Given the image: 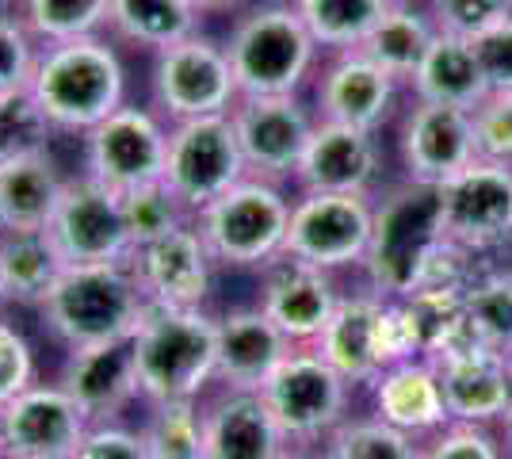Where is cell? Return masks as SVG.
Listing matches in <instances>:
<instances>
[{
  "mask_svg": "<svg viewBox=\"0 0 512 459\" xmlns=\"http://www.w3.org/2000/svg\"><path fill=\"white\" fill-rule=\"evenodd\" d=\"M27 92L54 131L88 134L111 111L127 104V73L115 46L100 35H88L39 46V62Z\"/></svg>",
  "mask_w": 512,
  "mask_h": 459,
  "instance_id": "1",
  "label": "cell"
},
{
  "mask_svg": "<svg viewBox=\"0 0 512 459\" xmlns=\"http://www.w3.org/2000/svg\"><path fill=\"white\" fill-rule=\"evenodd\" d=\"M142 398L157 402H199L207 383L218 379V318L203 306L146 303L134 333Z\"/></svg>",
  "mask_w": 512,
  "mask_h": 459,
  "instance_id": "2",
  "label": "cell"
},
{
  "mask_svg": "<svg viewBox=\"0 0 512 459\" xmlns=\"http://www.w3.org/2000/svg\"><path fill=\"white\" fill-rule=\"evenodd\" d=\"M226 54L241 96H299L321 46L291 0H264L234 20Z\"/></svg>",
  "mask_w": 512,
  "mask_h": 459,
  "instance_id": "3",
  "label": "cell"
},
{
  "mask_svg": "<svg viewBox=\"0 0 512 459\" xmlns=\"http://www.w3.org/2000/svg\"><path fill=\"white\" fill-rule=\"evenodd\" d=\"M39 310L65 349H85L115 337H134L146 295L130 261L65 264Z\"/></svg>",
  "mask_w": 512,
  "mask_h": 459,
  "instance_id": "4",
  "label": "cell"
},
{
  "mask_svg": "<svg viewBox=\"0 0 512 459\" xmlns=\"http://www.w3.org/2000/svg\"><path fill=\"white\" fill-rule=\"evenodd\" d=\"M291 203L283 184L245 176L230 192L207 203L195 215V230L203 234L214 264L222 268H268L283 257L287 226H291Z\"/></svg>",
  "mask_w": 512,
  "mask_h": 459,
  "instance_id": "5",
  "label": "cell"
},
{
  "mask_svg": "<svg viewBox=\"0 0 512 459\" xmlns=\"http://www.w3.org/2000/svg\"><path fill=\"white\" fill-rule=\"evenodd\" d=\"M440 238L444 234H440L436 188L406 180L383 203H375V234L360 264L367 287L386 299H406L417 284L428 249Z\"/></svg>",
  "mask_w": 512,
  "mask_h": 459,
  "instance_id": "6",
  "label": "cell"
},
{
  "mask_svg": "<svg viewBox=\"0 0 512 459\" xmlns=\"http://www.w3.org/2000/svg\"><path fill=\"white\" fill-rule=\"evenodd\" d=\"M348 394V379L333 372L314 345H295L260 387L283 440L299 448L329 440L341 429L348 421Z\"/></svg>",
  "mask_w": 512,
  "mask_h": 459,
  "instance_id": "7",
  "label": "cell"
},
{
  "mask_svg": "<svg viewBox=\"0 0 512 459\" xmlns=\"http://www.w3.org/2000/svg\"><path fill=\"white\" fill-rule=\"evenodd\" d=\"M150 92L169 123L230 115V108L241 100L226 43H214L211 35L199 31L153 54Z\"/></svg>",
  "mask_w": 512,
  "mask_h": 459,
  "instance_id": "8",
  "label": "cell"
},
{
  "mask_svg": "<svg viewBox=\"0 0 512 459\" xmlns=\"http://www.w3.org/2000/svg\"><path fill=\"white\" fill-rule=\"evenodd\" d=\"M245 176L249 169H245L230 115H203V119L169 123L165 184L192 219L222 192L241 184Z\"/></svg>",
  "mask_w": 512,
  "mask_h": 459,
  "instance_id": "9",
  "label": "cell"
},
{
  "mask_svg": "<svg viewBox=\"0 0 512 459\" xmlns=\"http://www.w3.org/2000/svg\"><path fill=\"white\" fill-rule=\"evenodd\" d=\"M375 234V199L371 196H329V192H299L291 203L287 226V257L341 272L360 268Z\"/></svg>",
  "mask_w": 512,
  "mask_h": 459,
  "instance_id": "10",
  "label": "cell"
},
{
  "mask_svg": "<svg viewBox=\"0 0 512 459\" xmlns=\"http://www.w3.org/2000/svg\"><path fill=\"white\" fill-rule=\"evenodd\" d=\"M436 211L440 234L478 257L512 245V165L470 161L436 188Z\"/></svg>",
  "mask_w": 512,
  "mask_h": 459,
  "instance_id": "11",
  "label": "cell"
},
{
  "mask_svg": "<svg viewBox=\"0 0 512 459\" xmlns=\"http://www.w3.org/2000/svg\"><path fill=\"white\" fill-rule=\"evenodd\" d=\"M169 127L161 115L138 104H123L100 127L85 134V173L111 192H134L165 180Z\"/></svg>",
  "mask_w": 512,
  "mask_h": 459,
  "instance_id": "12",
  "label": "cell"
},
{
  "mask_svg": "<svg viewBox=\"0 0 512 459\" xmlns=\"http://www.w3.org/2000/svg\"><path fill=\"white\" fill-rule=\"evenodd\" d=\"M65 264H119L130 261L134 245L123 219V196L88 173L65 176L62 199L46 222Z\"/></svg>",
  "mask_w": 512,
  "mask_h": 459,
  "instance_id": "13",
  "label": "cell"
},
{
  "mask_svg": "<svg viewBox=\"0 0 512 459\" xmlns=\"http://www.w3.org/2000/svg\"><path fill=\"white\" fill-rule=\"evenodd\" d=\"M230 123L249 176L287 184L299 173L318 115L299 96H241L230 108Z\"/></svg>",
  "mask_w": 512,
  "mask_h": 459,
  "instance_id": "14",
  "label": "cell"
},
{
  "mask_svg": "<svg viewBox=\"0 0 512 459\" xmlns=\"http://www.w3.org/2000/svg\"><path fill=\"white\" fill-rule=\"evenodd\" d=\"M92 421L62 383H31L0 406V456L4 459H69Z\"/></svg>",
  "mask_w": 512,
  "mask_h": 459,
  "instance_id": "15",
  "label": "cell"
},
{
  "mask_svg": "<svg viewBox=\"0 0 512 459\" xmlns=\"http://www.w3.org/2000/svg\"><path fill=\"white\" fill-rule=\"evenodd\" d=\"M402 165L406 180L440 188L444 180L463 173L470 161H478V138H474V111L413 100L402 115Z\"/></svg>",
  "mask_w": 512,
  "mask_h": 459,
  "instance_id": "16",
  "label": "cell"
},
{
  "mask_svg": "<svg viewBox=\"0 0 512 459\" xmlns=\"http://www.w3.org/2000/svg\"><path fill=\"white\" fill-rule=\"evenodd\" d=\"M383 173L379 134L318 119L310 146L302 153L295 184L299 192H329V196H371Z\"/></svg>",
  "mask_w": 512,
  "mask_h": 459,
  "instance_id": "17",
  "label": "cell"
},
{
  "mask_svg": "<svg viewBox=\"0 0 512 459\" xmlns=\"http://www.w3.org/2000/svg\"><path fill=\"white\" fill-rule=\"evenodd\" d=\"M341 303V291L333 284V272L314 268L299 257H276L260 268V310L279 326L291 345H314L325 322Z\"/></svg>",
  "mask_w": 512,
  "mask_h": 459,
  "instance_id": "18",
  "label": "cell"
},
{
  "mask_svg": "<svg viewBox=\"0 0 512 459\" xmlns=\"http://www.w3.org/2000/svg\"><path fill=\"white\" fill-rule=\"evenodd\" d=\"M130 268L146 303L161 306H203L211 295L214 257L195 222H180L165 238L138 245L130 253Z\"/></svg>",
  "mask_w": 512,
  "mask_h": 459,
  "instance_id": "19",
  "label": "cell"
},
{
  "mask_svg": "<svg viewBox=\"0 0 512 459\" xmlns=\"http://www.w3.org/2000/svg\"><path fill=\"white\" fill-rule=\"evenodd\" d=\"M62 383L92 425H111L142 398L134 337H115L85 349H69L62 364Z\"/></svg>",
  "mask_w": 512,
  "mask_h": 459,
  "instance_id": "20",
  "label": "cell"
},
{
  "mask_svg": "<svg viewBox=\"0 0 512 459\" xmlns=\"http://www.w3.org/2000/svg\"><path fill=\"white\" fill-rule=\"evenodd\" d=\"M402 81L386 73L379 62H371L363 50L333 54L329 66L321 69L314 88V111L329 123H348L360 131H383L398 104Z\"/></svg>",
  "mask_w": 512,
  "mask_h": 459,
  "instance_id": "21",
  "label": "cell"
},
{
  "mask_svg": "<svg viewBox=\"0 0 512 459\" xmlns=\"http://www.w3.org/2000/svg\"><path fill=\"white\" fill-rule=\"evenodd\" d=\"M432 364L440 368V387H444L451 421L501 429V421L512 410V368L505 352L490 345H470Z\"/></svg>",
  "mask_w": 512,
  "mask_h": 459,
  "instance_id": "22",
  "label": "cell"
},
{
  "mask_svg": "<svg viewBox=\"0 0 512 459\" xmlns=\"http://www.w3.org/2000/svg\"><path fill=\"white\" fill-rule=\"evenodd\" d=\"M386 295L363 287L352 295H341L333 318L325 322L314 349L321 360L348 379V387H371L383 375L379 360V322H383Z\"/></svg>",
  "mask_w": 512,
  "mask_h": 459,
  "instance_id": "23",
  "label": "cell"
},
{
  "mask_svg": "<svg viewBox=\"0 0 512 459\" xmlns=\"http://www.w3.org/2000/svg\"><path fill=\"white\" fill-rule=\"evenodd\" d=\"M295 349L260 306H237L218 318V383L226 391H260L276 364Z\"/></svg>",
  "mask_w": 512,
  "mask_h": 459,
  "instance_id": "24",
  "label": "cell"
},
{
  "mask_svg": "<svg viewBox=\"0 0 512 459\" xmlns=\"http://www.w3.org/2000/svg\"><path fill=\"white\" fill-rule=\"evenodd\" d=\"M371 402H375V417H383L386 425L417 440H428L451 421L444 387H440V368L428 356H413L394 368H383V375L371 383Z\"/></svg>",
  "mask_w": 512,
  "mask_h": 459,
  "instance_id": "25",
  "label": "cell"
},
{
  "mask_svg": "<svg viewBox=\"0 0 512 459\" xmlns=\"http://www.w3.org/2000/svg\"><path fill=\"white\" fill-rule=\"evenodd\" d=\"M207 459H276L287 440L260 391H222L203 410Z\"/></svg>",
  "mask_w": 512,
  "mask_h": 459,
  "instance_id": "26",
  "label": "cell"
},
{
  "mask_svg": "<svg viewBox=\"0 0 512 459\" xmlns=\"http://www.w3.org/2000/svg\"><path fill=\"white\" fill-rule=\"evenodd\" d=\"M409 88H413V100H432V104H451V108L467 111H478L490 100L474 43L451 31H440L432 39Z\"/></svg>",
  "mask_w": 512,
  "mask_h": 459,
  "instance_id": "27",
  "label": "cell"
},
{
  "mask_svg": "<svg viewBox=\"0 0 512 459\" xmlns=\"http://www.w3.org/2000/svg\"><path fill=\"white\" fill-rule=\"evenodd\" d=\"M65 176L46 150L23 153L0 165V226L4 230H46L62 199Z\"/></svg>",
  "mask_w": 512,
  "mask_h": 459,
  "instance_id": "28",
  "label": "cell"
},
{
  "mask_svg": "<svg viewBox=\"0 0 512 459\" xmlns=\"http://www.w3.org/2000/svg\"><path fill=\"white\" fill-rule=\"evenodd\" d=\"M62 268V253L46 230H0V280L8 299L43 306Z\"/></svg>",
  "mask_w": 512,
  "mask_h": 459,
  "instance_id": "29",
  "label": "cell"
},
{
  "mask_svg": "<svg viewBox=\"0 0 512 459\" xmlns=\"http://www.w3.org/2000/svg\"><path fill=\"white\" fill-rule=\"evenodd\" d=\"M436 35H440V27L432 20V12L413 8L409 0H390L386 16L375 23V31L363 39L360 50L371 62H379L386 73H394L398 81L409 85Z\"/></svg>",
  "mask_w": 512,
  "mask_h": 459,
  "instance_id": "30",
  "label": "cell"
},
{
  "mask_svg": "<svg viewBox=\"0 0 512 459\" xmlns=\"http://www.w3.org/2000/svg\"><path fill=\"white\" fill-rule=\"evenodd\" d=\"M107 27L142 46V50H165L199 31V12L188 0H111V16Z\"/></svg>",
  "mask_w": 512,
  "mask_h": 459,
  "instance_id": "31",
  "label": "cell"
},
{
  "mask_svg": "<svg viewBox=\"0 0 512 459\" xmlns=\"http://www.w3.org/2000/svg\"><path fill=\"white\" fill-rule=\"evenodd\" d=\"M299 8L306 31L329 54L360 50L363 39L386 16L390 0H291Z\"/></svg>",
  "mask_w": 512,
  "mask_h": 459,
  "instance_id": "32",
  "label": "cell"
},
{
  "mask_svg": "<svg viewBox=\"0 0 512 459\" xmlns=\"http://www.w3.org/2000/svg\"><path fill=\"white\" fill-rule=\"evenodd\" d=\"M20 16L43 46L69 43L104 31L111 0H20Z\"/></svg>",
  "mask_w": 512,
  "mask_h": 459,
  "instance_id": "33",
  "label": "cell"
},
{
  "mask_svg": "<svg viewBox=\"0 0 512 459\" xmlns=\"http://www.w3.org/2000/svg\"><path fill=\"white\" fill-rule=\"evenodd\" d=\"M138 433L150 459H207L203 410L195 402H157Z\"/></svg>",
  "mask_w": 512,
  "mask_h": 459,
  "instance_id": "34",
  "label": "cell"
},
{
  "mask_svg": "<svg viewBox=\"0 0 512 459\" xmlns=\"http://www.w3.org/2000/svg\"><path fill=\"white\" fill-rule=\"evenodd\" d=\"M325 459H421V440L386 425L383 417H348L325 440Z\"/></svg>",
  "mask_w": 512,
  "mask_h": 459,
  "instance_id": "35",
  "label": "cell"
},
{
  "mask_svg": "<svg viewBox=\"0 0 512 459\" xmlns=\"http://www.w3.org/2000/svg\"><path fill=\"white\" fill-rule=\"evenodd\" d=\"M467 314L474 333L490 349L512 345V268H482L467 287Z\"/></svg>",
  "mask_w": 512,
  "mask_h": 459,
  "instance_id": "36",
  "label": "cell"
},
{
  "mask_svg": "<svg viewBox=\"0 0 512 459\" xmlns=\"http://www.w3.org/2000/svg\"><path fill=\"white\" fill-rule=\"evenodd\" d=\"M123 219H127L130 245H150V241L165 238L169 230H176L180 222H188L192 215L180 207V199L169 192L165 180L146 184V188H134L123 192Z\"/></svg>",
  "mask_w": 512,
  "mask_h": 459,
  "instance_id": "37",
  "label": "cell"
},
{
  "mask_svg": "<svg viewBox=\"0 0 512 459\" xmlns=\"http://www.w3.org/2000/svg\"><path fill=\"white\" fill-rule=\"evenodd\" d=\"M50 123L31 100V92H8L0 96V165L16 161L23 153H39L50 142Z\"/></svg>",
  "mask_w": 512,
  "mask_h": 459,
  "instance_id": "38",
  "label": "cell"
},
{
  "mask_svg": "<svg viewBox=\"0 0 512 459\" xmlns=\"http://www.w3.org/2000/svg\"><path fill=\"white\" fill-rule=\"evenodd\" d=\"M35 62H39V39L27 31L20 12L0 0V96L23 92L31 85Z\"/></svg>",
  "mask_w": 512,
  "mask_h": 459,
  "instance_id": "39",
  "label": "cell"
},
{
  "mask_svg": "<svg viewBox=\"0 0 512 459\" xmlns=\"http://www.w3.org/2000/svg\"><path fill=\"white\" fill-rule=\"evenodd\" d=\"M421 459H509V452L497 429L448 421L421 444Z\"/></svg>",
  "mask_w": 512,
  "mask_h": 459,
  "instance_id": "40",
  "label": "cell"
},
{
  "mask_svg": "<svg viewBox=\"0 0 512 459\" xmlns=\"http://www.w3.org/2000/svg\"><path fill=\"white\" fill-rule=\"evenodd\" d=\"M428 4H432L428 12H432L436 27L463 35V39H478L493 23L512 16V0H428Z\"/></svg>",
  "mask_w": 512,
  "mask_h": 459,
  "instance_id": "41",
  "label": "cell"
},
{
  "mask_svg": "<svg viewBox=\"0 0 512 459\" xmlns=\"http://www.w3.org/2000/svg\"><path fill=\"white\" fill-rule=\"evenodd\" d=\"M35 379V349L12 322L0 318V406H8Z\"/></svg>",
  "mask_w": 512,
  "mask_h": 459,
  "instance_id": "42",
  "label": "cell"
},
{
  "mask_svg": "<svg viewBox=\"0 0 512 459\" xmlns=\"http://www.w3.org/2000/svg\"><path fill=\"white\" fill-rule=\"evenodd\" d=\"M474 138H478V157L512 165V92L490 96L474 111Z\"/></svg>",
  "mask_w": 512,
  "mask_h": 459,
  "instance_id": "43",
  "label": "cell"
},
{
  "mask_svg": "<svg viewBox=\"0 0 512 459\" xmlns=\"http://www.w3.org/2000/svg\"><path fill=\"white\" fill-rule=\"evenodd\" d=\"M470 43H474V54H478V66H482L490 96L512 92V16L493 23L490 31H482Z\"/></svg>",
  "mask_w": 512,
  "mask_h": 459,
  "instance_id": "44",
  "label": "cell"
},
{
  "mask_svg": "<svg viewBox=\"0 0 512 459\" xmlns=\"http://www.w3.org/2000/svg\"><path fill=\"white\" fill-rule=\"evenodd\" d=\"M69 459H150V452L142 433L111 421V425H92Z\"/></svg>",
  "mask_w": 512,
  "mask_h": 459,
  "instance_id": "45",
  "label": "cell"
},
{
  "mask_svg": "<svg viewBox=\"0 0 512 459\" xmlns=\"http://www.w3.org/2000/svg\"><path fill=\"white\" fill-rule=\"evenodd\" d=\"M199 16H211V12H230L237 4H245V0H188Z\"/></svg>",
  "mask_w": 512,
  "mask_h": 459,
  "instance_id": "46",
  "label": "cell"
},
{
  "mask_svg": "<svg viewBox=\"0 0 512 459\" xmlns=\"http://www.w3.org/2000/svg\"><path fill=\"white\" fill-rule=\"evenodd\" d=\"M276 459H325V456H314V452H306V448H299V444H287Z\"/></svg>",
  "mask_w": 512,
  "mask_h": 459,
  "instance_id": "47",
  "label": "cell"
},
{
  "mask_svg": "<svg viewBox=\"0 0 512 459\" xmlns=\"http://www.w3.org/2000/svg\"><path fill=\"white\" fill-rule=\"evenodd\" d=\"M497 433H501V440H505V452H509V459H512V410H509V417L501 421V429H497Z\"/></svg>",
  "mask_w": 512,
  "mask_h": 459,
  "instance_id": "48",
  "label": "cell"
},
{
  "mask_svg": "<svg viewBox=\"0 0 512 459\" xmlns=\"http://www.w3.org/2000/svg\"><path fill=\"white\" fill-rule=\"evenodd\" d=\"M4 299H8V291H4V280H0V306H4Z\"/></svg>",
  "mask_w": 512,
  "mask_h": 459,
  "instance_id": "49",
  "label": "cell"
},
{
  "mask_svg": "<svg viewBox=\"0 0 512 459\" xmlns=\"http://www.w3.org/2000/svg\"><path fill=\"white\" fill-rule=\"evenodd\" d=\"M505 360H509V368H512V345H509V349H505Z\"/></svg>",
  "mask_w": 512,
  "mask_h": 459,
  "instance_id": "50",
  "label": "cell"
},
{
  "mask_svg": "<svg viewBox=\"0 0 512 459\" xmlns=\"http://www.w3.org/2000/svg\"><path fill=\"white\" fill-rule=\"evenodd\" d=\"M4 4H12V0H4ZM16 4H20V0H16Z\"/></svg>",
  "mask_w": 512,
  "mask_h": 459,
  "instance_id": "51",
  "label": "cell"
},
{
  "mask_svg": "<svg viewBox=\"0 0 512 459\" xmlns=\"http://www.w3.org/2000/svg\"><path fill=\"white\" fill-rule=\"evenodd\" d=\"M0 230H4V226H0Z\"/></svg>",
  "mask_w": 512,
  "mask_h": 459,
  "instance_id": "52",
  "label": "cell"
},
{
  "mask_svg": "<svg viewBox=\"0 0 512 459\" xmlns=\"http://www.w3.org/2000/svg\"><path fill=\"white\" fill-rule=\"evenodd\" d=\"M0 459H4V456H0Z\"/></svg>",
  "mask_w": 512,
  "mask_h": 459,
  "instance_id": "53",
  "label": "cell"
}]
</instances>
